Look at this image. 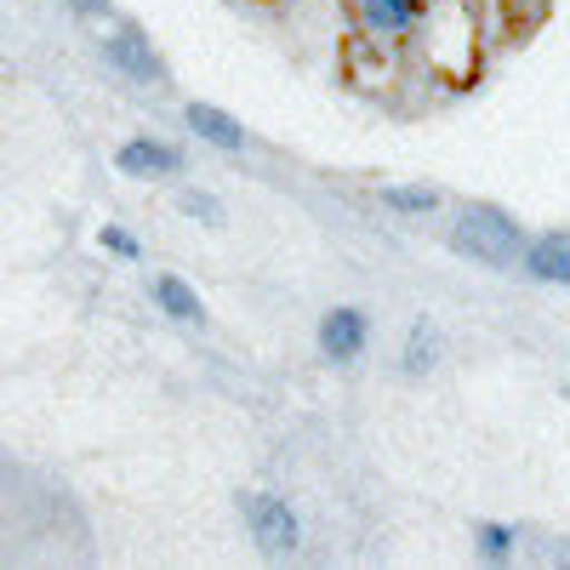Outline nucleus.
I'll return each instance as SVG.
<instances>
[{
  "mask_svg": "<svg viewBox=\"0 0 570 570\" xmlns=\"http://www.w3.org/2000/svg\"><path fill=\"white\" fill-rule=\"evenodd\" d=\"M451 252L468 257V263H485V268H513V263H525L531 240H525V228H519L502 206L473 200L451 223Z\"/></svg>",
  "mask_w": 570,
  "mask_h": 570,
  "instance_id": "obj_1",
  "label": "nucleus"
},
{
  "mask_svg": "<svg viewBox=\"0 0 570 570\" xmlns=\"http://www.w3.org/2000/svg\"><path fill=\"white\" fill-rule=\"evenodd\" d=\"M240 513H246V531H252L257 553L285 559V553L303 548V519H297V508L279 502L274 491H246V497H240Z\"/></svg>",
  "mask_w": 570,
  "mask_h": 570,
  "instance_id": "obj_2",
  "label": "nucleus"
},
{
  "mask_svg": "<svg viewBox=\"0 0 570 570\" xmlns=\"http://www.w3.org/2000/svg\"><path fill=\"white\" fill-rule=\"evenodd\" d=\"M104 58L131 80V86H166V63L155 52V40L142 35V23H115L104 35Z\"/></svg>",
  "mask_w": 570,
  "mask_h": 570,
  "instance_id": "obj_3",
  "label": "nucleus"
},
{
  "mask_svg": "<svg viewBox=\"0 0 570 570\" xmlns=\"http://www.w3.org/2000/svg\"><path fill=\"white\" fill-rule=\"evenodd\" d=\"M320 348H325V360H337V365L360 360V348H365V314L360 308H331L320 320Z\"/></svg>",
  "mask_w": 570,
  "mask_h": 570,
  "instance_id": "obj_4",
  "label": "nucleus"
},
{
  "mask_svg": "<svg viewBox=\"0 0 570 570\" xmlns=\"http://www.w3.org/2000/svg\"><path fill=\"white\" fill-rule=\"evenodd\" d=\"M115 166L126 177H177L183 171V155L166 149V142H155V137H131V142H120Z\"/></svg>",
  "mask_w": 570,
  "mask_h": 570,
  "instance_id": "obj_5",
  "label": "nucleus"
},
{
  "mask_svg": "<svg viewBox=\"0 0 570 570\" xmlns=\"http://www.w3.org/2000/svg\"><path fill=\"white\" fill-rule=\"evenodd\" d=\"M149 297H155V308L171 314L177 325H206V303L195 297V285L177 279V274H160V279L149 285Z\"/></svg>",
  "mask_w": 570,
  "mask_h": 570,
  "instance_id": "obj_6",
  "label": "nucleus"
},
{
  "mask_svg": "<svg viewBox=\"0 0 570 570\" xmlns=\"http://www.w3.org/2000/svg\"><path fill=\"white\" fill-rule=\"evenodd\" d=\"M183 120H188V131H195L200 142H212V149H228V155H234V149H246V131L234 126L223 109H212V104H188Z\"/></svg>",
  "mask_w": 570,
  "mask_h": 570,
  "instance_id": "obj_7",
  "label": "nucleus"
},
{
  "mask_svg": "<svg viewBox=\"0 0 570 570\" xmlns=\"http://www.w3.org/2000/svg\"><path fill=\"white\" fill-rule=\"evenodd\" d=\"M525 268H531V279L570 285V234H542V240H531Z\"/></svg>",
  "mask_w": 570,
  "mask_h": 570,
  "instance_id": "obj_8",
  "label": "nucleus"
},
{
  "mask_svg": "<svg viewBox=\"0 0 570 570\" xmlns=\"http://www.w3.org/2000/svg\"><path fill=\"white\" fill-rule=\"evenodd\" d=\"M440 365V331L428 325V320H416L411 325V343H405V354H400V371L405 376H428Z\"/></svg>",
  "mask_w": 570,
  "mask_h": 570,
  "instance_id": "obj_9",
  "label": "nucleus"
},
{
  "mask_svg": "<svg viewBox=\"0 0 570 570\" xmlns=\"http://www.w3.org/2000/svg\"><path fill=\"white\" fill-rule=\"evenodd\" d=\"M411 18H416V0H365V23L376 35H400L411 29Z\"/></svg>",
  "mask_w": 570,
  "mask_h": 570,
  "instance_id": "obj_10",
  "label": "nucleus"
},
{
  "mask_svg": "<svg viewBox=\"0 0 570 570\" xmlns=\"http://www.w3.org/2000/svg\"><path fill=\"white\" fill-rule=\"evenodd\" d=\"M383 206H389V212H416V217H422V212H434V206H440V195H434L428 183H416V188L400 183V188H383Z\"/></svg>",
  "mask_w": 570,
  "mask_h": 570,
  "instance_id": "obj_11",
  "label": "nucleus"
},
{
  "mask_svg": "<svg viewBox=\"0 0 570 570\" xmlns=\"http://www.w3.org/2000/svg\"><path fill=\"white\" fill-rule=\"evenodd\" d=\"M177 206H183V217H195V223H206V228H223V206H217L212 195H200V188H183Z\"/></svg>",
  "mask_w": 570,
  "mask_h": 570,
  "instance_id": "obj_12",
  "label": "nucleus"
},
{
  "mask_svg": "<svg viewBox=\"0 0 570 570\" xmlns=\"http://www.w3.org/2000/svg\"><path fill=\"white\" fill-rule=\"evenodd\" d=\"M513 542H519L513 525H480V553H485V559H508Z\"/></svg>",
  "mask_w": 570,
  "mask_h": 570,
  "instance_id": "obj_13",
  "label": "nucleus"
},
{
  "mask_svg": "<svg viewBox=\"0 0 570 570\" xmlns=\"http://www.w3.org/2000/svg\"><path fill=\"white\" fill-rule=\"evenodd\" d=\"M98 246H109V252H115V257H126V263H137V257H142V246L131 240V234H126L120 223H109V228H98Z\"/></svg>",
  "mask_w": 570,
  "mask_h": 570,
  "instance_id": "obj_14",
  "label": "nucleus"
},
{
  "mask_svg": "<svg viewBox=\"0 0 570 570\" xmlns=\"http://www.w3.org/2000/svg\"><path fill=\"white\" fill-rule=\"evenodd\" d=\"M63 7H69L75 18H109V7H115V0H63Z\"/></svg>",
  "mask_w": 570,
  "mask_h": 570,
  "instance_id": "obj_15",
  "label": "nucleus"
},
{
  "mask_svg": "<svg viewBox=\"0 0 570 570\" xmlns=\"http://www.w3.org/2000/svg\"><path fill=\"white\" fill-rule=\"evenodd\" d=\"M531 7H542V0H531Z\"/></svg>",
  "mask_w": 570,
  "mask_h": 570,
  "instance_id": "obj_16",
  "label": "nucleus"
}]
</instances>
